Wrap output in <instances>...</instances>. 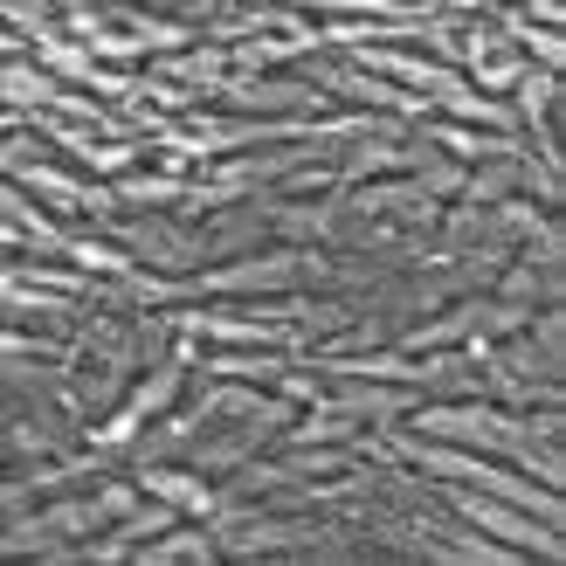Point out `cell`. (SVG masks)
Wrapping results in <instances>:
<instances>
[{"instance_id":"cell-1","label":"cell","mask_w":566,"mask_h":566,"mask_svg":"<svg viewBox=\"0 0 566 566\" xmlns=\"http://www.w3.org/2000/svg\"><path fill=\"white\" fill-rule=\"evenodd\" d=\"M138 484H146L153 497H166L174 512H193V518H201V512H214V491L201 484V476H187V470H146Z\"/></svg>"},{"instance_id":"cell-2","label":"cell","mask_w":566,"mask_h":566,"mask_svg":"<svg viewBox=\"0 0 566 566\" xmlns=\"http://www.w3.org/2000/svg\"><path fill=\"white\" fill-rule=\"evenodd\" d=\"M463 518H476V525H497L512 546H532V525H525V518H512V512H497V504H484V497H463Z\"/></svg>"},{"instance_id":"cell-3","label":"cell","mask_w":566,"mask_h":566,"mask_svg":"<svg viewBox=\"0 0 566 566\" xmlns=\"http://www.w3.org/2000/svg\"><path fill=\"white\" fill-rule=\"evenodd\" d=\"M193 553H201V559L214 553V546L201 539V532H180V539H159V546H146V559H193Z\"/></svg>"}]
</instances>
